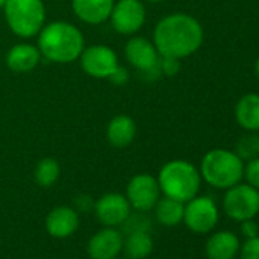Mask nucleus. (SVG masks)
Segmentation results:
<instances>
[{"label":"nucleus","mask_w":259,"mask_h":259,"mask_svg":"<svg viewBox=\"0 0 259 259\" xmlns=\"http://www.w3.org/2000/svg\"><path fill=\"white\" fill-rule=\"evenodd\" d=\"M203 38L204 31L200 22L185 13L163 17L154 29V46L160 57L186 58L200 49Z\"/></svg>","instance_id":"1"},{"label":"nucleus","mask_w":259,"mask_h":259,"mask_svg":"<svg viewBox=\"0 0 259 259\" xmlns=\"http://www.w3.org/2000/svg\"><path fill=\"white\" fill-rule=\"evenodd\" d=\"M40 52L54 63L75 61L84 49V37L78 28L66 22H54L41 28Z\"/></svg>","instance_id":"2"},{"label":"nucleus","mask_w":259,"mask_h":259,"mask_svg":"<svg viewBox=\"0 0 259 259\" xmlns=\"http://www.w3.org/2000/svg\"><path fill=\"white\" fill-rule=\"evenodd\" d=\"M157 182L165 197L186 203L198 195L201 176L192 163L177 159L162 166Z\"/></svg>","instance_id":"3"},{"label":"nucleus","mask_w":259,"mask_h":259,"mask_svg":"<svg viewBox=\"0 0 259 259\" xmlns=\"http://www.w3.org/2000/svg\"><path fill=\"white\" fill-rule=\"evenodd\" d=\"M201 179L217 189H229L244 177V162L235 151L215 148L204 154L200 163Z\"/></svg>","instance_id":"4"},{"label":"nucleus","mask_w":259,"mask_h":259,"mask_svg":"<svg viewBox=\"0 0 259 259\" xmlns=\"http://www.w3.org/2000/svg\"><path fill=\"white\" fill-rule=\"evenodd\" d=\"M5 17L8 26L19 37H34L45 25V5L41 0H7Z\"/></svg>","instance_id":"5"},{"label":"nucleus","mask_w":259,"mask_h":259,"mask_svg":"<svg viewBox=\"0 0 259 259\" xmlns=\"http://www.w3.org/2000/svg\"><path fill=\"white\" fill-rule=\"evenodd\" d=\"M226 215L238 223L251 220L259 213V191L248 183H236L226 189L223 197Z\"/></svg>","instance_id":"6"},{"label":"nucleus","mask_w":259,"mask_h":259,"mask_svg":"<svg viewBox=\"0 0 259 259\" xmlns=\"http://www.w3.org/2000/svg\"><path fill=\"white\" fill-rule=\"evenodd\" d=\"M220 212L210 197L195 195L185 203L183 223L194 233H209L218 223Z\"/></svg>","instance_id":"7"},{"label":"nucleus","mask_w":259,"mask_h":259,"mask_svg":"<svg viewBox=\"0 0 259 259\" xmlns=\"http://www.w3.org/2000/svg\"><path fill=\"white\" fill-rule=\"evenodd\" d=\"M130 206L136 212H150L160 198V186L156 177L150 174H138L126 185L125 194Z\"/></svg>","instance_id":"8"},{"label":"nucleus","mask_w":259,"mask_h":259,"mask_svg":"<svg viewBox=\"0 0 259 259\" xmlns=\"http://www.w3.org/2000/svg\"><path fill=\"white\" fill-rule=\"evenodd\" d=\"M93 212L96 215V220L104 227H119L132 213V206H130L125 195L108 192L95 201Z\"/></svg>","instance_id":"9"},{"label":"nucleus","mask_w":259,"mask_h":259,"mask_svg":"<svg viewBox=\"0 0 259 259\" xmlns=\"http://www.w3.org/2000/svg\"><path fill=\"white\" fill-rule=\"evenodd\" d=\"M125 57L128 63L135 66L142 73L148 75H160V55L154 46V43L148 41L144 37L132 38L125 46Z\"/></svg>","instance_id":"10"},{"label":"nucleus","mask_w":259,"mask_h":259,"mask_svg":"<svg viewBox=\"0 0 259 259\" xmlns=\"http://www.w3.org/2000/svg\"><path fill=\"white\" fill-rule=\"evenodd\" d=\"M79 57L82 70L93 78H110L119 67L117 55L108 46H90L87 49H82Z\"/></svg>","instance_id":"11"},{"label":"nucleus","mask_w":259,"mask_h":259,"mask_svg":"<svg viewBox=\"0 0 259 259\" xmlns=\"http://www.w3.org/2000/svg\"><path fill=\"white\" fill-rule=\"evenodd\" d=\"M110 19L114 31L119 34H135L145 23V7L139 0H119L113 5Z\"/></svg>","instance_id":"12"},{"label":"nucleus","mask_w":259,"mask_h":259,"mask_svg":"<svg viewBox=\"0 0 259 259\" xmlns=\"http://www.w3.org/2000/svg\"><path fill=\"white\" fill-rule=\"evenodd\" d=\"M85 248L90 259H116L123 248V233L116 227H104L90 236Z\"/></svg>","instance_id":"13"},{"label":"nucleus","mask_w":259,"mask_h":259,"mask_svg":"<svg viewBox=\"0 0 259 259\" xmlns=\"http://www.w3.org/2000/svg\"><path fill=\"white\" fill-rule=\"evenodd\" d=\"M46 232L57 239H64L72 236L79 227V215L75 207L57 206L54 207L45 220Z\"/></svg>","instance_id":"14"},{"label":"nucleus","mask_w":259,"mask_h":259,"mask_svg":"<svg viewBox=\"0 0 259 259\" xmlns=\"http://www.w3.org/2000/svg\"><path fill=\"white\" fill-rule=\"evenodd\" d=\"M239 238L230 230H220L206 241L204 251L207 259H233L239 251Z\"/></svg>","instance_id":"15"},{"label":"nucleus","mask_w":259,"mask_h":259,"mask_svg":"<svg viewBox=\"0 0 259 259\" xmlns=\"http://www.w3.org/2000/svg\"><path fill=\"white\" fill-rule=\"evenodd\" d=\"M235 120L244 132L259 133V93L241 96L235 105Z\"/></svg>","instance_id":"16"},{"label":"nucleus","mask_w":259,"mask_h":259,"mask_svg":"<svg viewBox=\"0 0 259 259\" xmlns=\"http://www.w3.org/2000/svg\"><path fill=\"white\" fill-rule=\"evenodd\" d=\"M114 0H73L75 14L85 23L99 25L110 19Z\"/></svg>","instance_id":"17"},{"label":"nucleus","mask_w":259,"mask_h":259,"mask_svg":"<svg viewBox=\"0 0 259 259\" xmlns=\"http://www.w3.org/2000/svg\"><path fill=\"white\" fill-rule=\"evenodd\" d=\"M136 136V123L128 116H116L107 126V139L116 148H125Z\"/></svg>","instance_id":"18"},{"label":"nucleus","mask_w":259,"mask_h":259,"mask_svg":"<svg viewBox=\"0 0 259 259\" xmlns=\"http://www.w3.org/2000/svg\"><path fill=\"white\" fill-rule=\"evenodd\" d=\"M154 241L148 230H133L123 235V248L126 259H145L153 253Z\"/></svg>","instance_id":"19"},{"label":"nucleus","mask_w":259,"mask_h":259,"mask_svg":"<svg viewBox=\"0 0 259 259\" xmlns=\"http://www.w3.org/2000/svg\"><path fill=\"white\" fill-rule=\"evenodd\" d=\"M40 61V51L32 45H16L7 55V64L13 72H29L35 69Z\"/></svg>","instance_id":"20"},{"label":"nucleus","mask_w":259,"mask_h":259,"mask_svg":"<svg viewBox=\"0 0 259 259\" xmlns=\"http://www.w3.org/2000/svg\"><path fill=\"white\" fill-rule=\"evenodd\" d=\"M183 213H185V203L169 197L159 198V201L154 206L156 220L165 227H176L180 223H183Z\"/></svg>","instance_id":"21"},{"label":"nucleus","mask_w":259,"mask_h":259,"mask_svg":"<svg viewBox=\"0 0 259 259\" xmlns=\"http://www.w3.org/2000/svg\"><path fill=\"white\" fill-rule=\"evenodd\" d=\"M58 177H60V163L52 157H46L40 160L34 171L35 182L43 188H49L55 185Z\"/></svg>","instance_id":"22"},{"label":"nucleus","mask_w":259,"mask_h":259,"mask_svg":"<svg viewBox=\"0 0 259 259\" xmlns=\"http://www.w3.org/2000/svg\"><path fill=\"white\" fill-rule=\"evenodd\" d=\"M233 151L242 162H248L254 157H259V133L245 132V135H242L236 141Z\"/></svg>","instance_id":"23"},{"label":"nucleus","mask_w":259,"mask_h":259,"mask_svg":"<svg viewBox=\"0 0 259 259\" xmlns=\"http://www.w3.org/2000/svg\"><path fill=\"white\" fill-rule=\"evenodd\" d=\"M245 183L253 186L254 189L259 191V157H254L244 163V177Z\"/></svg>","instance_id":"24"},{"label":"nucleus","mask_w":259,"mask_h":259,"mask_svg":"<svg viewBox=\"0 0 259 259\" xmlns=\"http://www.w3.org/2000/svg\"><path fill=\"white\" fill-rule=\"evenodd\" d=\"M238 253L241 259H259V236L245 239Z\"/></svg>","instance_id":"25"},{"label":"nucleus","mask_w":259,"mask_h":259,"mask_svg":"<svg viewBox=\"0 0 259 259\" xmlns=\"http://www.w3.org/2000/svg\"><path fill=\"white\" fill-rule=\"evenodd\" d=\"M160 70L166 76H174L180 70V60L172 57H160Z\"/></svg>","instance_id":"26"},{"label":"nucleus","mask_w":259,"mask_h":259,"mask_svg":"<svg viewBox=\"0 0 259 259\" xmlns=\"http://www.w3.org/2000/svg\"><path fill=\"white\" fill-rule=\"evenodd\" d=\"M241 233H242V236L245 239L259 236V226H257V223L253 218L251 220L241 221Z\"/></svg>","instance_id":"27"},{"label":"nucleus","mask_w":259,"mask_h":259,"mask_svg":"<svg viewBox=\"0 0 259 259\" xmlns=\"http://www.w3.org/2000/svg\"><path fill=\"white\" fill-rule=\"evenodd\" d=\"M73 203H75V207L79 210H90L93 209V204H95V201L89 195H78L73 200Z\"/></svg>","instance_id":"28"},{"label":"nucleus","mask_w":259,"mask_h":259,"mask_svg":"<svg viewBox=\"0 0 259 259\" xmlns=\"http://www.w3.org/2000/svg\"><path fill=\"white\" fill-rule=\"evenodd\" d=\"M110 79L114 82V84H123L126 79H128V72L122 67H117L116 72L110 76Z\"/></svg>","instance_id":"29"},{"label":"nucleus","mask_w":259,"mask_h":259,"mask_svg":"<svg viewBox=\"0 0 259 259\" xmlns=\"http://www.w3.org/2000/svg\"><path fill=\"white\" fill-rule=\"evenodd\" d=\"M254 73H256V76H257V79H259V57H257V60H256V63H254Z\"/></svg>","instance_id":"30"},{"label":"nucleus","mask_w":259,"mask_h":259,"mask_svg":"<svg viewBox=\"0 0 259 259\" xmlns=\"http://www.w3.org/2000/svg\"><path fill=\"white\" fill-rule=\"evenodd\" d=\"M5 4H7V0H0V8H4Z\"/></svg>","instance_id":"31"},{"label":"nucleus","mask_w":259,"mask_h":259,"mask_svg":"<svg viewBox=\"0 0 259 259\" xmlns=\"http://www.w3.org/2000/svg\"><path fill=\"white\" fill-rule=\"evenodd\" d=\"M147 2H153V4H156V2H162V0H147Z\"/></svg>","instance_id":"32"},{"label":"nucleus","mask_w":259,"mask_h":259,"mask_svg":"<svg viewBox=\"0 0 259 259\" xmlns=\"http://www.w3.org/2000/svg\"><path fill=\"white\" fill-rule=\"evenodd\" d=\"M116 259H120V257H116Z\"/></svg>","instance_id":"33"}]
</instances>
